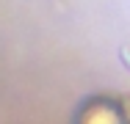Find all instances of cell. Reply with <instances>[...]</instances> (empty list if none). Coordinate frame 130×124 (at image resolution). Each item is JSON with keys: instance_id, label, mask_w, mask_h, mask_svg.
<instances>
[{"instance_id": "obj_1", "label": "cell", "mask_w": 130, "mask_h": 124, "mask_svg": "<svg viewBox=\"0 0 130 124\" xmlns=\"http://www.w3.org/2000/svg\"><path fill=\"white\" fill-rule=\"evenodd\" d=\"M122 58H125V61L130 64V50H122Z\"/></svg>"}]
</instances>
